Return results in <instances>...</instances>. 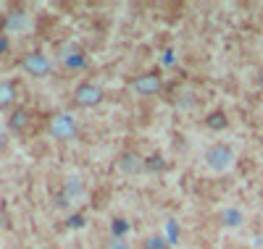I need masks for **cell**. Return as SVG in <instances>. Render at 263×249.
I'll return each mask as SVG.
<instances>
[{"label": "cell", "mask_w": 263, "mask_h": 249, "mask_svg": "<svg viewBox=\"0 0 263 249\" xmlns=\"http://www.w3.org/2000/svg\"><path fill=\"white\" fill-rule=\"evenodd\" d=\"M84 192V184H82V178H66V184H63V194H61V202L58 205H66V199H74Z\"/></svg>", "instance_id": "10"}, {"label": "cell", "mask_w": 263, "mask_h": 249, "mask_svg": "<svg viewBox=\"0 0 263 249\" xmlns=\"http://www.w3.org/2000/svg\"><path fill=\"white\" fill-rule=\"evenodd\" d=\"M63 63H66V69H84V63H87L84 50L79 48V45H71L63 55Z\"/></svg>", "instance_id": "8"}, {"label": "cell", "mask_w": 263, "mask_h": 249, "mask_svg": "<svg viewBox=\"0 0 263 249\" xmlns=\"http://www.w3.org/2000/svg\"><path fill=\"white\" fill-rule=\"evenodd\" d=\"M48 131H50V137H53V139H58V142H69V139L77 137L79 126H77L74 116H69V113H55V116H50V121H48Z\"/></svg>", "instance_id": "2"}, {"label": "cell", "mask_w": 263, "mask_h": 249, "mask_svg": "<svg viewBox=\"0 0 263 249\" xmlns=\"http://www.w3.org/2000/svg\"><path fill=\"white\" fill-rule=\"evenodd\" d=\"M32 123V113L27 108H13L8 116V131L11 134H24Z\"/></svg>", "instance_id": "6"}, {"label": "cell", "mask_w": 263, "mask_h": 249, "mask_svg": "<svg viewBox=\"0 0 263 249\" xmlns=\"http://www.w3.org/2000/svg\"><path fill=\"white\" fill-rule=\"evenodd\" d=\"M218 220H221V225H227V229H237V225L245 223V215L237 208H224L221 215H218Z\"/></svg>", "instance_id": "9"}, {"label": "cell", "mask_w": 263, "mask_h": 249, "mask_svg": "<svg viewBox=\"0 0 263 249\" xmlns=\"http://www.w3.org/2000/svg\"><path fill=\"white\" fill-rule=\"evenodd\" d=\"M205 126H208L211 131H221V129H227V126H229V118H227V113H224V110H213V113H208V118H205Z\"/></svg>", "instance_id": "12"}, {"label": "cell", "mask_w": 263, "mask_h": 249, "mask_svg": "<svg viewBox=\"0 0 263 249\" xmlns=\"http://www.w3.org/2000/svg\"><path fill=\"white\" fill-rule=\"evenodd\" d=\"M21 71H24L27 76H32V79H45L48 74H50V60H48V55L45 53H40V50H34V53H27L24 58H21Z\"/></svg>", "instance_id": "3"}, {"label": "cell", "mask_w": 263, "mask_h": 249, "mask_svg": "<svg viewBox=\"0 0 263 249\" xmlns=\"http://www.w3.org/2000/svg\"><path fill=\"white\" fill-rule=\"evenodd\" d=\"M237 160L234 155V147L229 142H213L208 150H205V165L216 173H227Z\"/></svg>", "instance_id": "1"}, {"label": "cell", "mask_w": 263, "mask_h": 249, "mask_svg": "<svg viewBox=\"0 0 263 249\" xmlns=\"http://www.w3.org/2000/svg\"><path fill=\"white\" fill-rule=\"evenodd\" d=\"M13 102H16V84L0 81V110H8Z\"/></svg>", "instance_id": "11"}, {"label": "cell", "mask_w": 263, "mask_h": 249, "mask_svg": "<svg viewBox=\"0 0 263 249\" xmlns=\"http://www.w3.org/2000/svg\"><path fill=\"white\" fill-rule=\"evenodd\" d=\"M145 171H150V173H156V171H166V160H163V155H158V152H153L147 160H145Z\"/></svg>", "instance_id": "14"}, {"label": "cell", "mask_w": 263, "mask_h": 249, "mask_svg": "<svg viewBox=\"0 0 263 249\" xmlns=\"http://www.w3.org/2000/svg\"><path fill=\"white\" fill-rule=\"evenodd\" d=\"M116 168L121 173H137L140 168H145V160H142L137 152H124L119 160H116Z\"/></svg>", "instance_id": "7"}, {"label": "cell", "mask_w": 263, "mask_h": 249, "mask_svg": "<svg viewBox=\"0 0 263 249\" xmlns=\"http://www.w3.org/2000/svg\"><path fill=\"white\" fill-rule=\"evenodd\" d=\"M8 144V137H6V131H0V150H3Z\"/></svg>", "instance_id": "18"}, {"label": "cell", "mask_w": 263, "mask_h": 249, "mask_svg": "<svg viewBox=\"0 0 263 249\" xmlns=\"http://www.w3.org/2000/svg\"><path fill=\"white\" fill-rule=\"evenodd\" d=\"M142 249H171V241L161 234H150L145 241H142Z\"/></svg>", "instance_id": "13"}, {"label": "cell", "mask_w": 263, "mask_h": 249, "mask_svg": "<svg viewBox=\"0 0 263 249\" xmlns=\"http://www.w3.org/2000/svg\"><path fill=\"white\" fill-rule=\"evenodd\" d=\"M100 102H103V89L98 84H92V81L77 84V89H74V105H79V108H95Z\"/></svg>", "instance_id": "4"}, {"label": "cell", "mask_w": 263, "mask_h": 249, "mask_svg": "<svg viewBox=\"0 0 263 249\" xmlns=\"http://www.w3.org/2000/svg\"><path fill=\"white\" fill-rule=\"evenodd\" d=\"M129 231V223L124 220V218H114V223H111V234L114 236H124Z\"/></svg>", "instance_id": "15"}, {"label": "cell", "mask_w": 263, "mask_h": 249, "mask_svg": "<svg viewBox=\"0 0 263 249\" xmlns=\"http://www.w3.org/2000/svg\"><path fill=\"white\" fill-rule=\"evenodd\" d=\"M8 48H11V39H8V34L0 32V55H6V53H8Z\"/></svg>", "instance_id": "16"}, {"label": "cell", "mask_w": 263, "mask_h": 249, "mask_svg": "<svg viewBox=\"0 0 263 249\" xmlns=\"http://www.w3.org/2000/svg\"><path fill=\"white\" fill-rule=\"evenodd\" d=\"M132 89H135L137 95L153 97V95H158L163 89V79H161L158 71H147V74H140L135 81H132Z\"/></svg>", "instance_id": "5"}, {"label": "cell", "mask_w": 263, "mask_h": 249, "mask_svg": "<svg viewBox=\"0 0 263 249\" xmlns=\"http://www.w3.org/2000/svg\"><path fill=\"white\" fill-rule=\"evenodd\" d=\"M258 87L263 89V66H260V71H258Z\"/></svg>", "instance_id": "19"}, {"label": "cell", "mask_w": 263, "mask_h": 249, "mask_svg": "<svg viewBox=\"0 0 263 249\" xmlns=\"http://www.w3.org/2000/svg\"><path fill=\"white\" fill-rule=\"evenodd\" d=\"M82 225H84V218L82 215H71L69 218V229H82Z\"/></svg>", "instance_id": "17"}]
</instances>
